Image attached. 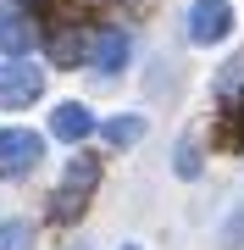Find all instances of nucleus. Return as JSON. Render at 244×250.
<instances>
[{
  "mask_svg": "<svg viewBox=\"0 0 244 250\" xmlns=\"http://www.w3.org/2000/svg\"><path fill=\"white\" fill-rule=\"evenodd\" d=\"M94 184H100V156H73L67 161V178H61V189H56V200H50L56 223H78L89 195H94Z\"/></svg>",
  "mask_w": 244,
  "mask_h": 250,
  "instance_id": "nucleus-1",
  "label": "nucleus"
},
{
  "mask_svg": "<svg viewBox=\"0 0 244 250\" xmlns=\"http://www.w3.org/2000/svg\"><path fill=\"white\" fill-rule=\"evenodd\" d=\"M45 156V139L34 128H6L0 134V178H28Z\"/></svg>",
  "mask_w": 244,
  "mask_h": 250,
  "instance_id": "nucleus-2",
  "label": "nucleus"
},
{
  "mask_svg": "<svg viewBox=\"0 0 244 250\" xmlns=\"http://www.w3.org/2000/svg\"><path fill=\"white\" fill-rule=\"evenodd\" d=\"M183 34L189 45H217V39L233 34V6L227 0H194L189 17H183Z\"/></svg>",
  "mask_w": 244,
  "mask_h": 250,
  "instance_id": "nucleus-3",
  "label": "nucleus"
},
{
  "mask_svg": "<svg viewBox=\"0 0 244 250\" xmlns=\"http://www.w3.org/2000/svg\"><path fill=\"white\" fill-rule=\"evenodd\" d=\"M45 95V67H28V62H11L0 67V106L6 111H22Z\"/></svg>",
  "mask_w": 244,
  "mask_h": 250,
  "instance_id": "nucleus-4",
  "label": "nucleus"
},
{
  "mask_svg": "<svg viewBox=\"0 0 244 250\" xmlns=\"http://www.w3.org/2000/svg\"><path fill=\"white\" fill-rule=\"evenodd\" d=\"M0 50H6L11 62H22V56L34 50V17L22 11V0H6V6H0Z\"/></svg>",
  "mask_w": 244,
  "mask_h": 250,
  "instance_id": "nucleus-5",
  "label": "nucleus"
},
{
  "mask_svg": "<svg viewBox=\"0 0 244 250\" xmlns=\"http://www.w3.org/2000/svg\"><path fill=\"white\" fill-rule=\"evenodd\" d=\"M89 50H94V34H89V28H78V22H67V28H56V34H50V62H56V67L89 62Z\"/></svg>",
  "mask_w": 244,
  "mask_h": 250,
  "instance_id": "nucleus-6",
  "label": "nucleus"
},
{
  "mask_svg": "<svg viewBox=\"0 0 244 250\" xmlns=\"http://www.w3.org/2000/svg\"><path fill=\"white\" fill-rule=\"evenodd\" d=\"M128 50H133V45H128V34H122V28H100V34H94V50H89V62L100 67V78H117V72L128 67Z\"/></svg>",
  "mask_w": 244,
  "mask_h": 250,
  "instance_id": "nucleus-7",
  "label": "nucleus"
},
{
  "mask_svg": "<svg viewBox=\"0 0 244 250\" xmlns=\"http://www.w3.org/2000/svg\"><path fill=\"white\" fill-rule=\"evenodd\" d=\"M50 134L56 139H67V145H78V139H89L94 134V117L78 106V100H67V106H56L50 111Z\"/></svg>",
  "mask_w": 244,
  "mask_h": 250,
  "instance_id": "nucleus-8",
  "label": "nucleus"
},
{
  "mask_svg": "<svg viewBox=\"0 0 244 250\" xmlns=\"http://www.w3.org/2000/svg\"><path fill=\"white\" fill-rule=\"evenodd\" d=\"M145 134V117H111V123H100V139L106 145H133Z\"/></svg>",
  "mask_w": 244,
  "mask_h": 250,
  "instance_id": "nucleus-9",
  "label": "nucleus"
},
{
  "mask_svg": "<svg viewBox=\"0 0 244 250\" xmlns=\"http://www.w3.org/2000/svg\"><path fill=\"white\" fill-rule=\"evenodd\" d=\"M28 245H34L28 223H0V250H28Z\"/></svg>",
  "mask_w": 244,
  "mask_h": 250,
  "instance_id": "nucleus-10",
  "label": "nucleus"
},
{
  "mask_svg": "<svg viewBox=\"0 0 244 250\" xmlns=\"http://www.w3.org/2000/svg\"><path fill=\"white\" fill-rule=\"evenodd\" d=\"M222 245H227V250H239V245H244V200L222 217Z\"/></svg>",
  "mask_w": 244,
  "mask_h": 250,
  "instance_id": "nucleus-11",
  "label": "nucleus"
},
{
  "mask_svg": "<svg viewBox=\"0 0 244 250\" xmlns=\"http://www.w3.org/2000/svg\"><path fill=\"white\" fill-rule=\"evenodd\" d=\"M178 178H200V150H189V145H178Z\"/></svg>",
  "mask_w": 244,
  "mask_h": 250,
  "instance_id": "nucleus-12",
  "label": "nucleus"
},
{
  "mask_svg": "<svg viewBox=\"0 0 244 250\" xmlns=\"http://www.w3.org/2000/svg\"><path fill=\"white\" fill-rule=\"evenodd\" d=\"M233 134H239V139H244V117H239V128H233Z\"/></svg>",
  "mask_w": 244,
  "mask_h": 250,
  "instance_id": "nucleus-13",
  "label": "nucleus"
},
{
  "mask_svg": "<svg viewBox=\"0 0 244 250\" xmlns=\"http://www.w3.org/2000/svg\"><path fill=\"white\" fill-rule=\"evenodd\" d=\"M122 250H139V245H122Z\"/></svg>",
  "mask_w": 244,
  "mask_h": 250,
  "instance_id": "nucleus-14",
  "label": "nucleus"
}]
</instances>
